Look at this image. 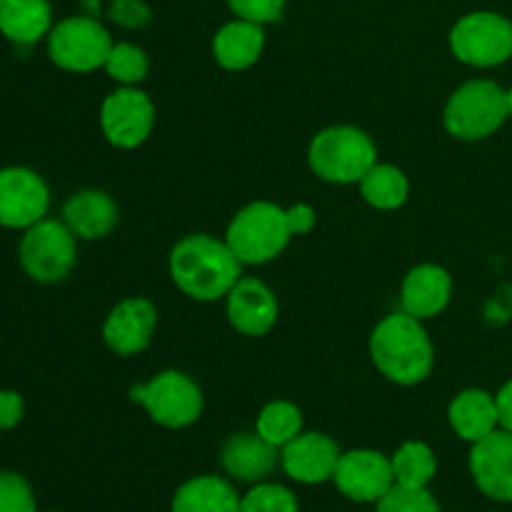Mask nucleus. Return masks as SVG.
<instances>
[{"mask_svg":"<svg viewBox=\"0 0 512 512\" xmlns=\"http://www.w3.org/2000/svg\"><path fill=\"white\" fill-rule=\"evenodd\" d=\"M370 360L385 380L413 388L425 383L433 373L435 345L423 320L405 310H395L370 333Z\"/></svg>","mask_w":512,"mask_h":512,"instance_id":"f03ea898","label":"nucleus"},{"mask_svg":"<svg viewBox=\"0 0 512 512\" xmlns=\"http://www.w3.org/2000/svg\"><path fill=\"white\" fill-rule=\"evenodd\" d=\"M25 415V403L15 390H0V430H13Z\"/></svg>","mask_w":512,"mask_h":512,"instance_id":"2f4dec72","label":"nucleus"},{"mask_svg":"<svg viewBox=\"0 0 512 512\" xmlns=\"http://www.w3.org/2000/svg\"><path fill=\"white\" fill-rule=\"evenodd\" d=\"M0 512H38L28 480L10 470H0Z\"/></svg>","mask_w":512,"mask_h":512,"instance_id":"c756f323","label":"nucleus"},{"mask_svg":"<svg viewBox=\"0 0 512 512\" xmlns=\"http://www.w3.org/2000/svg\"><path fill=\"white\" fill-rule=\"evenodd\" d=\"M340 455L343 453L330 435L300 433L285 448H280V465L288 478L303 485H318L333 480Z\"/></svg>","mask_w":512,"mask_h":512,"instance_id":"dca6fc26","label":"nucleus"},{"mask_svg":"<svg viewBox=\"0 0 512 512\" xmlns=\"http://www.w3.org/2000/svg\"><path fill=\"white\" fill-rule=\"evenodd\" d=\"M155 103L138 85H120L100 105V130L113 148L135 150L150 138Z\"/></svg>","mask_w":512,"mask_h":512,"instance_id":"9d476101","label":"nucleus"},{"mask_svg":"<svg viewBox=\"0 0 512 512\" xmlns=\"http://www.w3.org/2000/svg\"><path fill=\"white\" fill-rule=\"evenodd\" d=\"M285 213H288V225L293 238L295 235H308L310 230L318 225V213H315L313 205L308 203L290 205V208H285Z\"/></svg>","mask_w":512,"mask_h":512,"instance_id":"473e14b6","label":"nucleus"},{"mask_svg":"<svg viewBox=\"0 0 512 512\" xmlns=\"http://www.w3.org/2000/svg\"><path fill=\"white\" fill-rule=\"evenodd\" d=\"M130 400L143 405L150 420L168 430H183L203 415V390L180 370H163L148 383L130 388Z\"/></svg>","mask_w":512,"mask_h":512,"instance_id":"423d86ee","label":"nucleus"},{"mask_svg":"<svg viewBox=\"0 0 512 512\" xmlns=\"http://www.w3.org/2000/svg\"><path fill=\"white\" fill-rule=\"evenodd\" d=\"M448 423L465 443H478L500 428V415L495 395L483 388H468L450 400Z\"/></svg>","mask_w":512,"mask_h":512,"instance_id":"412c9836","label":"nucleus"},{"mask_svg":"<svg viewBox=\"0 0 512 512\" xmlns=\"http://www.w3.org/2000/svg\"><path fill=\"white\" fill-rule=\"evenodd\" d=\"M63 220L43 218L30 225L18 245V260L35 283L55 285L70 275L78 260V243Z\"/></svg>","mask_w":512,"mask_h":512,"instance_id":"0eeeda50","label":"nucleus"},{"mask_svg":"<svg viewBox=\"0 0 512 512\" xmlns=\"http://www.w3.org/2000/svg\"><path fill=\"white\" fill-rule=\"evenodd\" d=\"M280 455L275 445L260 438L258 430L255 433H235L225 440L223 450H220V463L223 470L233 480L240 483H260L268 478L278 465Z\"/></svg>","mask_w":512,"mask_h":512,"instance_id":"6ab92c4d","label":"nucleus"},{"mask_svg":"<svg viewBox=\"0 0 512 512\" xmlns=\"http://www.w3.org/2000/svg\"><path fill=\"white\" fill-rule=\"evenodd\" d=\"M375 512H440V505L428 488H403V485H393L378 500V510Z\"/></svg>","mask_w":512,"mask_h":512,"instance_id":"c85d7f7f","label":"nucleus"},{"mask_svg":"<svg viewBox=\"0 0 512 512\" xmlns=\"http://www.w3.org/2000/svg\"><path fill=\"white\" fill-rule=\"evenodd\" d=\"M240 500L225 478L200 475L180 485L170 512H240Z\"/></svg>","mask_w":512,"mask_h":512,"instance_id":"5701e85b","label":"nucleus"},{"mask_svg":"<svg viewBox=\"0 0 512 512\" xmlns=\"http://www.w3.org/2000/svg\"><path fill=\"white\" fill-rule=\"evenodd\" d=\"M290 240L288 213L273 200H255L240 208L225 230V243L243 265L270 263L285 253Z\"/></svg>","mask_w":512,"mask_h":512,"instance_id":"39448f33","label":"nucleus"},{"mask_svg":"<svg viewBox=\"0 0 512 512\" xmlns=\"http://www.w3.org/2000/svg\"><path fill=\"white\" fill-rule=\"evenodd\" d=\"M50 190L43 175L23 165L0 170V225L28 230L48 215Z\"/></svg>","mask_w":512,"mask_h":512,"instance_id":"9b49d317","label":"nucleus"},{"mask_svg":"<svg viewBox=\"0 0 512 512\" xmlns=\"http://www.w3.org/2000/svg\"><path fill=\"white\" fill-rule=\"evenodd\" d=\"M375 163L378 145L358 125H330L308 145L310 170L330 185H358Z\"/></svg>","mask_w":512,"mask_h":512,"instance_id":"7ed1b4c3","label":"nucleus"},{"mask_svg":"<svg viewBox=\"0 0 512 512\" xmlns=\"http://www.w3.org/2000/svg\"><path fill=\"white\" fill-rule=\"evenodd\" d=\"M470 475L483 495L512 503V433L498 428L470 448Z\"/></svg>","mask_w":512,"mask_h":512,"instance_id":"4468645a","label":"nucleus"},{"mask_svg":"<svg viewBox=\"0 0 512 512\" xmlns=\"http://www.w3.org/2000/svg\"><path fill=\"white\" fill-rule=\"evenodd\" d=\"M118 203L105 190H78L63 205V223L80 240H103L118 228Z\"/></svg>","mask_w":512,"mask_h":512,"instance_id":"a211bd4d","label":"nucleus"},{"mask_svg":"<svg viewBox=\"0 0 512 512\" xmlns=\"http://www.w3.org/2000/svg\"><path fill=\"white\" fill-rule=\"evenodd\" d=\"M358 188L370 208L385 210V213L403 208L405 200H408L410 195L408 175H405L398 165L390 163H375L373 168L363 175Z\"/></svg>","mask_w":512,"mask_h":512,"instance_id":"b1692460","label":"nucleus"},{"mask_svg":"<svg viewBox=\"0 0 512 512\" xmlns=\"http://www.w3.org/2000/svg\"><path fill=\"white\" fill-rule=\"evenodd\" d=\"M450 50L470 68H498L512 58V20L493 10L463 15L450 30Z\"/></svg>","mask_w":512,"mask_h":512,"instance_id":"6e6552de","label":"nucleus"},{"mask_svg":"<svg viewBox=\"0 0 512 512\" xmlns=\"http://www.w3.org/2000/svg\"><path fill=\"white\" fill-rule=\"evenodd\" d=\"M53 30L48 0H0V33L15 45H35Z\"/></svg>","mask_w":512,"mask_h":512,"instance_id":"4be33fe9","label":"nucleus"},{"mask_svg":"<svg viewBox=\"0 0 512 512\" xmlns=\"http://www.w3.org/2000/svg\"><path fill=\"white\" fill-rule=\"evenodd\" d=\"M393 463L395 485L403 488H428L430 480L438 473V460L430 445L420 443V440H408L395 450L390 458Z\"/></svg>","mask_w":512,"mask_h":512,"instance_id":"393cba45","label":"nucleus"},{"mask_svg":"<svg viewBox=\"0 0 512 512\" xmlns=\"http://www.w3.org/2000/svg\"><path fill=\"white\" fill-rule=\"evenodd\" d=\"M265 50V30L253 20L235 18L225 23L213 38V58L230 73L253 68Z\"/></svg>","mask_w":512,"mask_h":512,"instance_id":"aec40b11","label":"nucleus"},{"mask_svg":"<svg viewBox=\"0 0 512 512\" xmlns=\"http://www.w3.org/2000/svg\"><path fill=\"white\" fill-rule=\"evenodd\" d=\"M168 268L180 293L198 303H215L243 278L245 265L225 240L208 233H193L173 245Z\"/></svg>","mask_w":512,"mask_h":512,"instance_id":"f257e3e1","label":"nucleus"},{"mask_svg":"<svg viewBox=\"0 0 512 512\" xmlns=\"http://www.w3.org/2000/svg\"><path fill=\"white\" fill-rule=\"evenodd\" d=\"M240 512H298V498L278 483H258L240 500Z\"/></svg>","mask_w":512,"mask_h":512,"instance_id":"cd10ccee","label":"nucleus"},{"mask_svg":"<svg viewBox=\"0 0 512 512\" xmlns=\"http://www.w3.org/2000/svg\"><path fill=\"white\" fill-rule=\"evenodd\" d=\"M228 5L238 18L268 25L278 23L280 15H283L285 0H228Z\"/></svg>","mask_w":512,"mask_h":512,"instance_id":"7c9ffc66","label":"nucleus"},{"mask_svg":"<svg viewBox=\"0 0 512 512\" xmlns=\"http://www.w3.org/2000/svg\"><path fill=\"white\" fill-rule=\"evenodd\" d=\"M508 118V90L488 78H475L460 85L450 93L443 110L445 130L465 143L490 138Z\"/></svg>","mask_w":512,"mask_h":512,"instance_id":"20e7f679","label":"nucleus"},{"mask_svg":"<svg viewBox=\"0 0 512 512\" xmlns=\"http://www.w3.org/2000/svg\"><path fill=\"white\" fill-rule=\"evenodd\" d=\"M495 403H498L500 428L510 430L512 433V378L495 393Z\"/></svg>","mask_w":512,"mask_h":512,"instance_id":"72a5a7b5","label":"nucleus"},{"mask_svg":"<svg viewBox=\"0 0 512 512\" xmlns=\"http://www.w3.org/2000/svg\"><path fill=\"white\" fill-rule=\"evenodd\" d=\"M113 45L108 28L95 18H85V15L60 20L48 33L50 60L60 70L78 75L103 68Z\"/></svg>","mask_w":512,"mask_h":512,"instance_id":"1a4fd4ad","label":"nucleus"},{"mask_svg":"<svg viewBox=\"0 0 512 512\" xmlns=\"http://www.w3.org/2000/svg\"><path fill=\"white\" fill-rule=\"evenodd\" d=\"M453 300V275L438 263H420L400 285V310L418 320L438 318Z\"/></svg>","mask_w":512,"mask_h":512,"instance_id":"f3484780","label":"nucleus"},{"mask_svg":"<svg viewBox=\"0 0 512 512\" xmlns=\"http://www.w3.org/2000/svg\"><path fill=\"white\" fill-rule=\"evenodd\" d=\"M508 115L512 120V88H508Z\"/></svg>","mask_w":512,"mask_h":512,"instance_id":"f704fd0d","label":"nucleus"},{"mask_svg":"<svg viewBox=\"0 0 512 512\" xmlns=\"http://www.w3.org/2000/svg\"><path fill=\"white\" fill-rule=\"evenodd\" d=\"M225 313L230 325L245 338H263L275 328L280 315L278 298L258 278H240L225 295Z\"/></svg>","mask_w":512,"mask_h":512,"instance_id":"2eb2a0df","label":"nucleus"},{"mask_svg":"<svg viewBox=\"0 0 512 512\" xmlns=\"http://www.w3.org/2000/svg\"><path fill=\"white\" fill-rule=\"evenodd\" d=\"M333 483L348 500L378 503L395 485L393 463L378 450H350V453L340 455Z\"/></svg>","mask_w":512,"mask_h":512,"instance_id":"f8f14e48","label":"nucleus"},{"mask_svg":"<svg viewBox=\"0 0 512 512\" xmlns=\"http://www.w3.org/2000/svg\"><path fill=\"white\" fill-rule=\"evenodd\" d=\"M255 430H258L260 438H265L270 445H275L280 450L303 433V413L290 400H270L260 410Z\"/></svg>","mask_w":512,"mask_h":512,"instance_id":"a878e982","label":"nucleus"},{"mask_svg":"<svg viewBox=\"0 0 512 512\" xmlns=\"http://www.w3.org/2000/svg\"><path fill=\"white\" fill-rule=\"evenodd\" d=\"M105 73L120 85H140L148 78L150 60L143 48L133 43H115L110 50L108 60H105Z\"/></svg>","mask_w":512,"mask_h":512,"instance_id":"bb28decb","label":"nucleus"},{"mask_svg":"<svg viewBox=\"0 0 512 512\" xmlns=\"http://www.w3.org/2000/svg\"><path fill=\"white\" fill-rule=\"evenodd\" d=\"M155 330H158V308H155V303L148 298H140V295H133V298H125L118 305H113V310H110L103 323V343L115 355L130 358V355L148 350V345L153 343Z\"/></svg>","mask_w":512,"mask_h":512,"instance_id":"ddd939ff","label":"nucleus"}]
</instances>
